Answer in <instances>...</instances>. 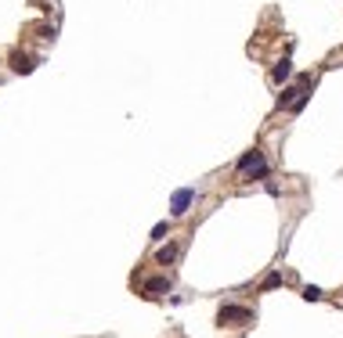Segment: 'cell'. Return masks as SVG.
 Here are the masks:
<instances>
[{"instance_id": "cell-1", "label": "cell", "mask_w": 343, "mask_h": 338, "mask_svg": "<svg viewBox=\"0 0 343 338\" xmlns=\"http://www.w3.org/2000/svg\"><path fill=\"white\" fill-rule=\"evenodd\" d=\"M217 324L220 327L224 324H253V310H246V306H220Z\"/></svg>"}, {"instance_id": "cell-2", "label": "cell", "mask_w": 343, "mask_h": 338, "mask_svg": "<svg viewBox=\"0 0 343 338\" xmlns=\"http://www.w3.org/2000/svg\"><path fill=\"white\" fill-rule=\"evenodd\" d=\"M192 201H195V187H181V191L170 198V213H174V216H184L188 209H192Z\"/></svg>"}, {"instance_id": "cell-3", "label": "cell", "mask_w": 343, "mask_h": 338, "mask_svg": "<svg viewBox=\"0 0 343 338\" xmlns=\"http://www.w3.org/2000/svg\"><path fill=\"white\" fill-rule=\"evenodd\" d=\"M141 291L148 295V299H156V295H163V291H170V281H166V277H148V281L141 284Z\"/></svg>"}, {"instance_id": "cell-4", "label": "cell", "mask_w": 343, "mask_h": 338, "mask_svg": "<svg viewBox=\"0 0 343 338\" xmlns=\"http://www.w3.org/2000/svg\"><path fill=\"white\" fill-rule=\"evenodd\" d=\"M177 252H181V248H177L174 241H166V245H163V248L156 252V263H159V266H170V263L177 259Z\"/></svg>"}, {"instance_id": "cell-5", "label": "cell", "mask_w": 343, "mask_h": 338, "mask_svg": "<svg viewBox=\"0 0 343 338\" xmlns=\"http://www.w3.org/2000/svg\"><path fill=\"white\" fill-rule=\"evenodd\" d=\"M256 162H264V151H256V148H253V151H246V155L239 158V165H235V169H239V173H249V169H253Z\"/></svg>"}, {"instance_id": "cell-6", "label": "cell", "mask_w": 343, "mask_h": 338, "mask_svg": "<svg viewBox=\"0 0 343 338\" xmlns=\"http://www.w3.org/2000/svg\"><path fill=\"white\" fill-rule=\"evenodd\" d=\"M289 72H293V61H289V58H282V61L271 69V79H275V83H285V79H289Z\"/></svg>"}, {"instance_id": "cell-7", "label": "cell", "mask_w": 343, "mask_h": 338, "mask_svg": "<svg viewBox=\"0 0 343 338\" xmlns=\"http://www.w3.org/2000/svg\"><path fill=\"white\" fill-rule=\"evenodd\" d=\"M11 69H15V72H33L36 65H33L25 54H18V51H15V54H11Z\"/></svg>"}, {"instance_id": "cell-8", "label": "cell", "mask_w": 343, "mask_h": 338, "mask_svg": "<svg viewBox=\"0 0 343 338\" xmlns=\"http://www.w3.org/2000/svg\"><path fill=\"white\" fill-rule=\"evenodd\" d=\"M303 299H307V302H318V299H325V291H322L318 284H307V288H303Z\"/></svg>"}, {"instance_id": "cell-9", "label": "cell", "mask_w": 343, "mask_h": 338, "mask_svg": "<svg viewBox=\"0 0 343 338\" xmlns=\"http://www.w3.org/2000/svg\"><path fill=\"white\" fill-rule=\"evenodd\" d=\"M260 288H264V291H271V288H282V274H268Z\"/></svg>"}, {"instance_id": "cell-10", "label": "cell", "mask_w": 343, "mask_h": 338, "mask_svg": "<svg viewBox=\"0 0 343 338\" xmlns=\"http://www.w3.org/2000/svg\"><path fill=\"white\" fill-rule=\"evenodd\" d=\"M170 234V223H156V227H152V241H163Z\"/></svg>"}]
</instances>
